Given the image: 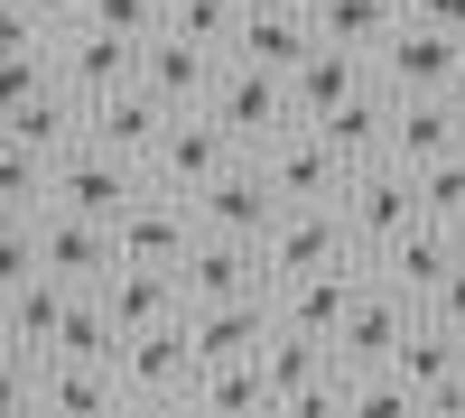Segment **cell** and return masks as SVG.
Segmentation results:
<instances>
[{"instance_id": "obj_34", "label": "cell", "mask_w": 465, "mask_h": 418, "mask_svg": "<svg viewBox=\"0 0 465 418\" xmlns=\"http://www.w3.org/2000/svg\"><path fill=\"white\" fill-rule=\"evenodd\" d=\"M410 19H429V28H456V37H465V0H410Z\"/></svg>"}, {"instance_id": "obj_30", "label": "cell", "mask_w": 465, "mask_h": 418, "mask_svg": "<svg viewBox=\"0 0 465 418\" xmlns=\"http://www.w3.org/2000/svg\"><path fill=\"white\" fill-rule=\"evenodd\" d=\"M84 28H112V37H159L168 28V0H84Z\"/></svg>"}, {"instance_id": "obj_27", "label": "cell", "mask_w": 465, "mask_h": 418, "mask_svg": "<svg viewBox=\"0 0 465 418\" xmlns=\"http://www.w3.org/2000/svg\"><path fill=\"white\" fill-rule=\"evenodd\" d=\"M47 205H56V159L10 140L0 149V214H47Z\"/></svg>"}, {"instance_id": "obj_3", "label": "cell", "mask_w": 465, "mask_h": 418, "mask_svg": "<svg viewBox=\"0 0 465 418\" xmlns=\"http://www.w3.org/2000/svg\"><path fill=\"white\" fill-rule=\"evenodd\" d=\"M372 74L391 93H465V37L456 28H429V19H401L372 47Z\"/></svg>"}, {"instance_id": "obj_20", "label": "cell", "mask_w": 465, "mask_h": 418, "mask_svg": "<svg viewBox=\"0 0 465 418\" xmlns=\"http://www.w3.org/2000/svg\"><path fill=\"white\" fill-rule=\"evenodd\" d=\"M447 149H465V102L456 93H401V112H391V159L401 168H429V159H447Z\"/></svg>"}, {"instance_id": "obj_16", "label": "cell", "mask_w": 465, "mask_h": 418, "mask_svg": "<svg viewBox=\"0 0 465 418\" xmlns=\"http://www.w3.org/2000/svg\"><path fill=\"white\" fill-rule=\"evenodd\" d=\"M252 288H270V242H252V233H205L196 251H186V297H252Z\"/></svg>"}, {"instance_id": "obj_7", "label": "cell", "mask_w": 465, "mask_h": 418, "mask_svg": "<svg viewBox=\"0 0 465 418\" xmlns=\"http://www.w3.org/2000/svg\"><path fill=\"white\" fill-rule=\"evenodd\" d=\"M335 260H372L354 242V223H344V205H289L280 223H270V288L298 279V270H335Z\"/></svg>"}, {"instance_id": "obj_33", "label": "cell", "mask_w": 465, "mask_h": 418, "mask_svg": "<svg viewBox=\"0 0 465 418\" xmlns=\"http://www.w3.org/2000/svg\"><path fill=\"white\" fill-rule=\"evenodd\" d=\"M19 19H37V28H84V0H10Z\"/></svg>"}, {"instance_id": "obj_17", "label": "cell", "mask_w": 465, "mask_h": 418, "mask_svg": "<svg viewBox=\"0 0 465 418\" xmlns=\"http://www.w3.org/2000/svg\"><path fill=\"white\" fill-rule=\"evenodd\" d=\"M456 260H465V223H438V214H419L410 233L391 242V251H372V270H381V279H401V288L419 297V307H429V288L456 270Z\"/></svg>"}, {"instance_id": "obj_4", "label": "cell", "mask_w": 465, "mask_h": 418, "mask_svg": "<svg viewBox=\"0 0 465 418\" xmlns=\"http://www.w3.org/2000/svg\"><path fill=\"white\" fill-rule=\"evenodd\" d=\"M335 205H344V223H354V242H363V251H391V242L410 233V223L429 214V205H419V168H401V159H372V168H354Z\"/></svg>"}, {"instance_id": "obj_6", "label": "cell", "mask_w": 465, "mask_h": 418, "mask_svg": "<svg viewBox=\"0 0 465 418\" xmlns=\"http://www.w3.org/2000/svg\"><path fill=\"white\" fill-rule=\"evenodd\" d=\"M205 112H223V131L242 140V149H270V140H289V131H298L289 74H270V65H252V56H232V65H223V84H214Z\"/></svg>"}, {"instance_id": "obj_10", "label": "cell", "mask_w": 465, "mask_h": 418, "mask_svg": "<svg viewBox=\"0 0 465 418\" xmlns=\"http://www.w3.org/2000/svg\"><path fill=\"white\" fill-rule=\"evenodd\" d=\"M223 65H232V47H205V37L159 28V37L140 47V84H149V93H168L177 112H205L214 84H223Z\"/></svg>"}, {"instance_id": "obj_13", "label": "cell", "mask_w": 465, "mask_h": 418, "mask_svg": "<svg viewBox=\"0 0 465 418\" xmlns=\"http://www.w3.org/2000/svg\"><path fill=\"white\" fill-rule=\"evenodd\" d=\"M363 279H372V260H335V270H298V279H280V326H298V335H344V316H354V297H363Z\"/></svg>"}, {"instance_id": "obj_5", "label": "cell", "mask_w": 465, "mask_h": 418, "mask_svg": "<svg viewBox=\"0 0 465 418\" xmlns=\"http://www.w3.org/2000/svg\"><path fill=\"white\" fill-rule=\"evenodd\" d=\"M140 196H149V168H140V159H122V149H103V140H74L65 159H56V205H74V214L122 223Z\"/></svg>"}, {"instance_id": "obj_24", "label": "cell", "mask_w": 465, "mask_h": 418, "mask_svg": "<svg viewBox=\"0 0 465 418\" xmlns=\"http://www.w3.org/2000/svg\"><path fill=\"white\" fill-rule=\"evenodd\" d=\"M186 409H280V382H270L261 354H232V363H196V391Z\"/></svg>"}, {"instance_id": "obj_9", "label": "cell", "mask_w": 465, "mask_h": 418, "mask_svg": "<svg viewBox=\"0 0 465 418\" xmlns=\"http://www.w3.org/2000/svg\"><path fill=\"white\" fill-rule=\"evenodd\" d=\"M419 326V297L401 288V279H363V297H354V316H344V335H335V372H372V363H401V335Z\"/></svg>"}, {"instance_id": "obj_2", "label": "cell", "mask_w": 465, "mask_h": 418, "mask_svg": "<svg viewBox=\"0 0 465 418\" xmlns=\"http://www.w3.org/2000/svg\"><path fill=\"white\" fill-rule=\"evenodd\" d=\"M103 409H131L112 354H37L28 363V418H103Z\"/></svg>"}, {"instance_id": "obj_19", "label": "cell", "mask_w": 465, "mask_h": 418, "mask_svg": "<svg viewBox=\"0 0 465 418\" xmlns=\"http://www.w3.org/2000/svg\"><path fill=\"white\" fill-rule=\"evenodd\" d=\"M103 297H112V316H122V335H140V326H177L196 297H186V270H159V260H122V270L103 279Z\"/></svg>"}, {"instance_id": "obj_15", "label": "cell", "mask_w": 465, "mask_h": 418, "mask_svg": "<svg viewBox=\"0 0 465 418\" xmlns=\"http://www.w3.org/2000/svg\"><path fill=\"white\" fill-rule=\"evenodd\" d=\"M10 307H0V354H19V363H37V354H56V335H65V307H74V279H56V270H37V279H19V288H0Z\"/></svg>"}, {"instance_id": "obj_29", "label": "cell", "mask_w": 465, "mask_h": 418, "mask_svg": "<svg viewBox=\"0 0 465 418\" xmlns=\"http://www.w3.org/2000/svg\"><path fill=\"white\" fill-rule=\"evenodd\" d=\"M168 28H177V37H205V47H232L242 0H168Z\"/></svg>"}, {"instance_id": "obj_11", "label": "cell", "mask_w": 465, "mask_h": 418, "mask_svg": "<svg viewBox=\"0 0 465 418\" xmlns=\"http://www.w3.org/2000/svg\"><path fill=\"white\" fill-rule=\"evenodd\" d=\"M232 56H252L270 74H298L307 56H317V0H242Z\"/></svg>"}, {"instance_id": "obj_14", "label": "cell", "mask_w": 465, "mask_h": 418, "mask_svg": "<svg viewBox=\"0 0 465 418\" xmlns=\"http://www.w3.org/2000/svg\"><path fill=\"white\" fill-rule=\"evenodd\" d=\"M252 159L270 168V186H280L289 205H326V196H344V177H354V168H344L335 149H326V131H317V122H298L289 140H270V149H252Z\"/></svg>"}, {"instance_id": "obj_21", "label": "cell", "mask_w": 465, "mask_h": 418, "mask_svg": "<svg viewBox=\"0 0 465 418\" xmlns=\"http://www.w3.org/2000/svg\"><path fill=\"white\" fill-rule=\"evenodd\" d=\"M122 84H140V37H112V28H65V93L103 102V93H122Z\"/></svg>"}, {"instance_id": "obj_31", "label": "cell", "mask_w": 465, "mask_h": 418, "mask_svg": "<svg viewBox=\"0 0 465 418\" xmlns=\"http://www.w3.org/2000/svg\"><path fill=\"white\" fill-rule=\"evenodd\" d=\"M419 205H429L438 223H465V149H447V159L419 168Z\"/></svg>"}, {"instance_id": "obj_23", "label": "cell", "mask_w": 465, "mask_h": 418, "mask_svg": "<svg viewBox=\"0 0 465 418\" xmlns=\"http://www.w3.org/2000/svg\"><path fill=\"white\" fill-rule=\"evenodd\" d=\"M363 84H372V56L363 47H326V37H317V56L289 74V102H298V122H326V112H344Z\"/></svg>"}, {"instance_id": "obj_12", "label": "cell", "mask_w": 465, "mask_h": 418, "mask_svg": "<svg viewBox=\"0 0 465 418\" xmlns=\"http://www.w3.org/2000/svg\"><path fill=\"white\" fill-rule=\"evenodd\" d=\"M196 214H205V233H252V242H270V223L289 214V196L270 186V168L242 149V159H232V168L205 186V196H196Z\"/></svg>"}, {"instance_id": "obj_32", "label": "cell", "mask_w": 465, "mask_h": 418, "mask_svg": "<svg viewBox=\"0 0 465 418\" xmlns=\"http://www.w3.org/2000/svg\"><path fill=\"white\" fill-rule=\"evenodd\" d=\"M429 316H447V326L465 335V260H456V270H447V279L429 288Z\"/></svg>"}, {"instance_id": "obj_18", "label": "cell", "mask_w": 465, "mask_h": 418, "mask_svg": "<svg viewBox=\"0 0 465 418\" xmlns=\"http://www.w3.org/2000/svg\"><path fill=\"white\" fill-rule=\"evenodd\" d=\"M168 122H177V102L168 93H149V84H122V93H103L94 102V131L84 140H103V149H122V159H159V140H168Z\"/></svg>"}, {"instance_id": "obj_22", "label": "cell", "mask_w": 465, "mask_h": 418, "mask_svg": "<svg viewBox=\"0 0 465 418\" xmlns=\"http://www.w3.org/2000/svg\"><path fill=\"white\" fill-rule=\"evenodd\" d=\"M391 112H401V93L372 74V84L344 102V112H326L317 131H326V149H335L344 168H372V159H391Z\"/></svg>"}, {"instance_id": "obj_25", "label": "cell", "mask_w": 465, "mask_h": 418, "mask_svg": "<svg viewBox=\"0 0 465 418\" xmlns=\"http://www.w3.org/2000/svg\"><path fill=\"white\" fill-rule=\"evenodd\" d=\"M261 363H270V382H280V409L335 382V345H326V335H298V326H280V335H270V345H261Z\"/></svg>"}, {"instance_id": "obj_1", "label": "cell", "mask_w": 465, "mask_h": 418, "mask_svg": "<svg viewBox=\"0 0 465 418\" xmlns=\"http://www.w3.org/2000/svg\"><path fill=\"white\" fill-rule=\"evenodd\" d=\"M122 391H131V409H186V391H196V326H140V335H122Z\"/></svg>"}, {"instance_id": "obj_35", "label": "cell", "mask_w": 465, "mask_h": 418, "mask_svg": "<svg viewBox=\"0 0 465 418\" xmlns=\"http://www.w3.org/2000/svg\"><path fill=\"white\" fill-rule=\"evenodd\" d=\"M456 102H465V93H456Z\"/></svg>"}, {"instance_id": "obj_28", "label": "cell", "mask_w": 465, "mask_h": 418, "mask_svg": "<svg viewBox=\"0 0 465 418\" xmlns=\"http://www.w3.org/2000/svg\"><path fill=\"white\" fill-rule=\"evenodd\" d=\"M56 354H122V316H112V297H103V288H74Z\"/></svg>"}, {"instance_id": "obj_8", "label": "cell", "mask_w": 465, "mask_h": 418, "mask_svg": "<svg viewBox=\"0 0 465 418\" xmlns=\"http://www.w3.org/2000/svg\"><path fill=\"white\" fill-rule=\"evenodd\" d=\"M242 159V140L223 131V112H177L159 159H149V186H168V196H205V186Z\"/></svg>"}, {"instance_id": "obj_26", "label": "cell", "mask_w": 465, "mask_h": 418, "mask_svg": "<svg viewBox=\"0 0 465 418\" xmlns=\"http://www.w3.org/2000/svg\"><path fill=\"white\" fill-rule=\"evenodd\" d=\"M401 19H410V0H317V37H326V47H363V56Z\"/></svg>"}]
</instances>
